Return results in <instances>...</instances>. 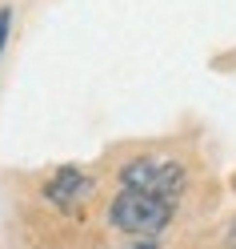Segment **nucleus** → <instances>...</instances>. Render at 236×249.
<instances>
[{"label": "nucleus", "mask_w": 236, "mask_h": 249, "mask_svg": "<svg viewBox=\"0 0 236 249\" xmlns=\"http://www.w3.org/2000/svg\"><path fill=\"white\" fill-rule=\"evenodd\" d=\"M172 209L176 205H168L160 197H148L140 189H120L112 209H108V221L120 233H128V237H156L172 221Z\"/></svg>", "instance_id": "f257e3e1"}, {"label": "nucleus", "mask_w": 236, "mask_h": 249, "mask_svg": "<svg viewBox=\"0 0 236 249\" xmlns=\"http://www.w3.org/2000/svg\"><path fill=\"white\" fill-rule=\"evenodd\" d=\"M184 165L180 161H164V157H132L128 165L120 169V185L124 189H140L148 197H160L168 205H176L184 193Z\"/></svg>", "instance_id": "f03ea898"}, {"label": "nucleus", "mask_w": 236, "mask_h": 249, "mask_svg": "<svg viewBox=\"0 0 236 249\" xmlns=\"http://www.w3.org/2000/svg\"><path fill=\"white\" fill-rule=\"evenodd\" d=\"M44 197H48V205H56L60 213H76L92 197V177L80 173L76 165H64V169L52 173L48 185H44Z\"/></svg>", "instance_id": "7ed1b4c3"}, {"label": "nucleus", "mask_w": 236, "mask_h": 249, "mask_svg": "<svg viewBox=\"0 0 236 249\" xmlns=\"http://www.w3.org/2000/svg\"><path fill=\"white\" fill-rule=\"evenodd\" d=\"M8 28H12V8L4 4V8H0V53H4V40H8Z\"/></svg>", "instance_id": "20e7f679"}, {"label": "nucleus", "mask_w": 236, "mask_h": 249, "mask_svg": "<svg viewBox=\"0 0 236 249\" xmlns=\"http://www.w3.org/2000/svg\"><path fill=\"white\" fill-rule=\"evenodd\" d=\"M232 245H236V225H232Z\"/></svg>", "instance_id": "39448f33"}, {"label": "nucleus", "mask_w": 236, "mask_h": 249, "mask_svg": "<svg viewBox=\"0 0 236 249\" xmlns=\"http://www.w3.org/2000/svg\"><path fill=\"white\" fill-rule=\"evenodd\" d=\"M232 185H236V181H232Z\"/></svg>", "instance_id": "423d86ee"}]
</instances>
